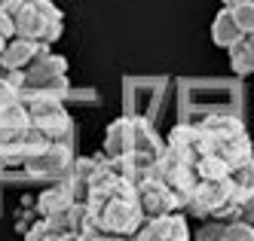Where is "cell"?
I'll use <instances>...</instances> for the list:
<instances>
[{
  "instance_id": "cell-1",
  "label": "cell",
  "mask_w": 254,
  "mask_h": 241,
  "mask_svg": "<svg viewBox=\"0 0 254 241\" xmlns=\"http://www.w3.org/2000/svg\"><path fill=\"white\" fill-rule=\"evenodd\" d=\"M245 89L236 80H184L181 98H184V122H196L202 116L227 113L239 116L245 113Z\"/></svg>"
},
{
  "instance_id": "cell-2",
  "label": "cell",
  "mask_w": 254,
  "mask_h": 241,
  "mask_svg": "<svg viewBox=\"0 0 254 241\" xmlns=\"http://www.w3.org/2000/svg\"><path fill=\"white\" fill-rule=\"evenodd\" d=\"M15 37L34 43H56L62 37V9L49 0H22V6L15 9Z\"/></svg>"
},
{
  "instance_id": "cell-3",
  "label": "cell",
  "mask_w": 254,
  "mask_h": 241,
  "mask_svg": "<svg viewBox=\"0 0 254 241\" xmlns=\"http://www.w3.org/2000/svg\"><path fill=\"white\" fill-rule=\"evenodd\" d=\"M74 146H67V144H49L43 153L37 156H31L22 168L28 171V177L34 180H64V174L70 171V165H74Z\"/></svg>"
},
{
  "instance_id": "cell-4",
  "label": "cell",
  "mask_w": 254,
  "mask_h": 241,
  "mask_svg": "<svg viewBox=\"0 0 254 241\" xmlns=\"http://www.w3.org/2000/svg\"><path fill=\"white\" fill-rule=\"evenodd\" d=\"M135 195H138V208H141L144 220L166 217V214H175L178 211V201H175L172 190L156 177V165H153V171L135 187Z\"/></svg>"
},
{
  "instance_id": "cell-5",
  "label": "cell",
  "mask_w": 254,
  "mask_h": 241,
  "mask_svg": "<svg viewBox=\"0 0 254 241\" xmlns=\"http://www.w3.org/2000/svg\"><path fill=\"white\" fill-rule=\"evenodd\" d=\"M135 241H190V229L184 214H166V217H153L144 220V226L135 232Z\"/></svg>"
},
{
  "instance_id": "cell-6",
  "label": "cell",
  "mask_w": 254,
  "mask_h": 241,
  "mask_svg": "<svg viewBox=\"0 0 254 241\" xmlns=\"http://www.w3.org/2000/svg\"><path fill=\"white\" fill-rule=\"evenodd\" d=\"M135 146V116H120L111 122V128H107V138H104V159H123L129 156Z\"/></svg>"
},
{
  "instance_id": "cell-7",
  "label": "cell",
  "mask_w": 254,
  "mask_h": 241,
  "mask_svg": "<svg viewBox=\"0 0 254 241\" xmlns=\"http://www.w3.org/2000/svg\"><path fill=\"white\" fill-rule=\"evenodd\" d=\"M49 46L34 43V40H22V37H12L6 43V49L0 52V70H25L40 52H46Z\"/></svg>"
},
{
  "instance_id": "cell-8",
  "label": "cell",
  "mask_w": 254,
  "mask_h": 241,
  "mask_svg": "<svg viewBox=\"0 0 254 241\" xmlns=\"http://www.w3.org/2000/svg\"><path fill=\"white\" fill-rule=\"evenodd\" d=\"M70 205H77V198L70 195V190L64 187V180L52 183L49 190H43V193L37 195V211H40V217H59V214H64Z\"/></svg>"
},
{
  "instance_id": "cell-9",
  "label": "cell",
  "mask_w": 254,
  "mask_h": 241,
  "mask_svg": "<svg viewBox=\"0 0 254 241\" xmlns=\"http://www.w3.org/2000/svg\"><path fill=\"white\" fill-rule=\"evenodd\" d=\"M227 52H230V64L236 77L254 73V34H242V40H236Z\"/></svg>"
},
{
  "instance_id": "cell-10",
  "label": "cell",
  "mask_w": 254,
  "mask_h": 241,
  "mask_svg": "<svg viewBox=\"0 0 254 241\" xmlns=\"http://www.w3.org/2000/svg\"><path fill=\"white\" fill-rule=\"evenodd\" d=\"M242 28L236 25V18H233V12L224 6L221 12L214 15V25H211V40L217 43V46H224V49H230L236 40H242Z\"/></svg>"
},
{
  "instance_id": "cell-11",
  "label": "cell",
  "mask_w": 254,
  "mask_h": 241,
  "mask_svg": "<svg viewBox=\"0 0 254 241\" xmlns=\"http://www.w3.org/2000/svg\"><path fill=\"white\" fill-rule=\"evenodd\" d=\"M230 183H233V193L239 201H245L248 195H254V159L236 165L230 171Z\"/></svg>"
},
{
  "instance_id": "cell-12",
  "label": "cell",
  "mask_w": 254,
  "mask_h": 241,
  "mask_svg": "<svg viewBox=\"0 0 254 241\" xmlns=\"http://www.w3.org/2000/svg\"><path fill=\"white\" fill-rule=\"evenodd\" d=\"M221 241H254V226H251V223H239V220H233V223L224 226Z\"/></svg>"
},
{
  "instance_id": "cell-13",
  "label": "cell",
  "mask_w": 254,
  "mask_h": 241,
  "mask_svg": "<svg viewBox=\"0 0 254 241\" xmlns=\"http://www.w3.org/2000/svg\"><path fill=\"white\" fill-rule=\"evenodd\" d=\"M224 220H202V226L196 229V235L190 238V241H221V235H224Z\"/></svg>"
},
{
  "instance_id": "cell-14",
  "label": "cell",
  "mask_w": 254,
  "mask_h": 241,
  "mask_svg": "<svg viewBox=\"0 0 254 241\" xmlns=\"http://www.w3.org/2000/svg\"><path fill=\"white\" fill-rule=\"evenodd\" d=\"M230 12L236 18V25H239L245 34H254V3H242V6H236Z\"/></svg>"
},
{
  "instance_id": "cell-15",
  "label": "cell",
  "mask_w": 254,
  "mask_h": 241,
  "mask_svg": "<svg viewBox=\"0 0 254 241\" xmlns=\"http://www.w3.org/2000/svg\"><path fill=\"white\" fill-rule=\"evenodd\" d=\"M236 220H239V223H251V226H254V195H248L245 201H239Z\"/></svg>"
},
{
  "instance_id": "cell-16",
  "label": "cell",
  "mask_w": 254,
  "mask_h": 241,
  "mask_svg": "<svg viewBox=\"0 0 254 241\" xmlns=\"http://www.w3.org/2000/svg\"><path fill=\"white\" fill-rule=\"evenodd\" d=\"M22 6V0H0V15L3 18H15V9Z\"/></svg>"
},
{
  "instance_id": "cell-17",
  "label": "cell",
  "mask_w": 254,
  "mask_h": 241,
  "mask_svg": "<svg viewBox=\"0 0 254 241\" xmlns=\"http://www.w3.org/2000/svg\"><path fill=\"white\" fill-rule=\"evenodd\" d=\"M242 3H254V0H224L227 9H236V6H242Z\"/></svg>"
},
{
  "instance_id": "cell-18",
  "label": "cell",
  "mask_w": 254,
  "mask_h": 241,
  "mask_svg": "<svg viewBox=\"0 0 254 241\" xmlns=\"http://www.w3.org/2000/svg\"><path fill=\"white\" fill-rule=\"evenodd\" d=\"M6 43H9V40H6V37H3V34H0V52H3V49H6Z\"/></svg>"
}]
</instances>
